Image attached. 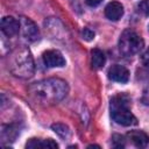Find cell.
Here are the masks:
<instances>
[{
  "label": "cell",
  "instance_id": "e0dca14e",
  "mask_svg": "<svg viewBox=\"0 0 149 149\" xmlns=\"http://www.w3.org/2000/svg\"><path fill=\"white\" fill-rule=\"evenodd\" d=\"M94 35H95L94 31L91 30L90 28H84L83 31H81V36H83V38L86 40V41H92V40L94 38Z\"/></svg>",
  "mask_w": 149,
  "mask_h": 149
},
{
  "label": "cell",
  "instance_id": "52a82bcc",
  "mask_svg": "<svg viewBox=\"0 0 149 149\" xmlns=\"http://www.w3.org/2000/svg\"><path fill=\"white\" fill-rule=\"evenodd\" d=\"M20 30V21L14 19L13 16H5L1 20V31L8 36L12 37L16 35Z\"/></svg>",
  "mask_w": 149,
  "mask_h": 149
},
{
  "label": "cell",
  "instance_id": "8992f818",
  "mask_svg": "<svg viewBox=\"0 0 149 149\" xmlns=\"http://www.w3.org/2000/svg\"><path fill=\"white\" fill-rule=\"evenodd\" d=\"M42 58L48 68H61L65 65V59L58 50H47L43 52Z\"/></svg>",
  "mask_w": 149,
  "mask_h": 149
},
{
  "label": "cell",
  "instance_id": "d6986e66",
  "mask_svg": "<svg viewBox=\"0 0 149 149\" xmlns=\"http://www.w3.org/2000/svg\"><path fill=\"white\" fill-rule=\"evenodd\" d=\"M101 1H102V0H85V2H86L88 6H91V7H95V6H98Z\"/></svg>",
  "mask_w": 149,
  "mask_h": 149
},
{
  "label": "cell",
  "instance_id": "5b68a950",
  "mask_svg": "<svg viewBox=\"0 0 149 149\" xmlns=\"http://www.w3.org/2000/svg\"><path fill=\"white\" fill-rule=\"evenodd\" d=\"M20 31L21 35L28 41V42H36L40 40V30L34 21L26 16H21L20 19Z\"/></svg>",
  "mask_w": 149,
  "mask_h": 149
},
{
  "label": "cell",
  "instance_id": "6da1fadb",
  "mask_svg": "<svg viewBox=\"0 0 149 149\" xmlns=\"http://www.w3.org/2000/svg\"><path fill=\"white\" fill-rule=\"evenodd\" d=\"M30 93L37 99L55 104L65 98L69 92L68 84L59 78H49L37 83H34L29 87Z\"/></svg>",
  "mask_w": 149,
  "mask_h": 149
},
{
  "label": "cell",
  "instance_id": "7c38bea8",
  "mask_svg": "<svg viewBox=\"0 0 149 149\" xmlns=\"http://www.w3.org/2000/svg\"><path fill=\"white\" fill-rule=\"evenodd\" d=\"M19 130L15 125H7L1 127V140L3 142H12L17 136Z\"/></svg>",
  "mask_w": 149,
  "mask_h": 149
},
{
  "label": "cell",
  "instance_id": "30bf717a",
  "mask_svg": "<svg viewBox=\"0 0 149 149\" xmlns=\"http://www.w3.org/2000/svg\"><path fill=\"white\" fill-rule=\"evenodd\" d=\"M105 15L112 21H118L123 15V6L118 1H112L106 6Z\"/></svg>",
  "mask_w": 149,
  "mask_h": 149
},
{
  "label": "cell",
  "instance_id": "277c9868",
  "mask_svg": "<svg viewBox=\"0 0 149 149\" xmlns=\"http://www.w3.org/2000/svg\"><path fill=\"white\" fill-rule=\"evenodd\" d=\"M142 37L132 29H126L119 38V50L125 56H133L143 48Z\"/></svg>",
  "mask_w": 149,
  "mask_h": 149
},
{
  "label": "cell",
  "instance_id": "4fadbf2b",
  "mask_svg": "<svg viewBox=\"0 0 149 149\" xmlns=\"http://www.w3.org/2000/svg\"><path fill=\"white\" fill-rule=\"evenodd\" d=\"M105 62H106V58H105V55L104 52L100 50V49H93L91 51V64L94 69H101L104 65H105Z\"/></svg>",
  "mask_w": 149,
  "mask_h": 149
},
{
  "label": "cell",
  "instance_id": "ac0fdd59",
  "mask_svg": "<svg viewBox=\"0 0 149 149\" xmlns=\"http://www.w3.org/2000/svg\"><path fill=\"white\" fill-rule=\"evenodd\" d=\"M141 62H142V64H143L144 66L149 68V48H147L146 51L142 54V56H141Z\"/></svg>",
  "mask_w": 149,
  "mask_h": 149
},
{
  "label": "cell",
  "instance_id": "5bb4252c",
  "mask_svg": "<svg viewBox=\"0 0 149 149\" xmlns=\"http://www.w3.org/2000/svg\"><path fill=\"white\" fill-rule=\"evenodd\" d=\"M51 128H52V130L57 134V135H59L62 139H64V140H66V139H69L70 136H71V130L69 129V127L68 126H65V125H63V123H54L52 126H51Z\"/></svg>",
  "mask_w": 149,
  "mask_h": 149
},
{
  "label": "cell",
  "instance_id": "3957f363",
  "mask_svg": "<svg viewBox=\"0 0 149 149\" xmlns=\"http://www.w3.org/2000/svg\"><path fill=\"white\" fill-rule=\"evenodd\" d=\"M129 101V97L126 94H118L111 100L112 119L121 126H133L137 122L135 115L128 108Z\"/></svg>",
  "mask_w": 149,
  "mask_h": 149
},
{
  "label": "cell",
  "instance_id": "9a60e30c",
  "mask_svg": "<svg viewBox=\"0 0 149 149\" xmlns=\"http://www.w3.org/2000/svg\"><path fill=\"white\" fill-rule=\"evenodd\" d=\"M112 142H113V146L115 148H123L125 147V139H123V136H121L119 134H114L113 135Z\"/></svg>",
  "mask_w": 149,
  "mask_h": 149
},
{
  "label": "cell",
  "instance_id": "7a4b0ae2",
  "mask_svg": "<svg viewBox=\"0 0 149 149\" xmlns=\"http://www.w3.org/2000/svg\"><path fill=\"white\" fill-rule=\"evenodd\" d=\"M8 66L10 72L19 78H30L34 74L35 65L31 52L26 47L16 48L9 56Z\"/></svg>",
  "mask_w": 149,
  "mask_h": 149
},
{
  "label": "cell",
  "instance_id": "9c48e42d",
  "mask_svg": "<svg viewBox=\"0 0 149 149\" xmlns=\"http://www.w3.org/2000/svg\"><path fill=\"white\" fill-rule=\"evenodd\" d=\"M127 139L137 148H143L149 142V136L142 130H130L127 133Z\"/></svg>",
  "mask_w": 149,
  "mask_h": 149
},
{
  "label": "cell",
  "instance_id": "8fae6325",
  "mask_svg": "<svg viewBox=\"0 0 149 149\" xmlns=\"http://www.w3.org/2000/svg\"><path fill=\"white\" fill-rule=\"evenodd\" d=\"M27 148H37V149H57L58 148V144L51 140V139H48V140H41V139H30L27 144H26Z\"/></svg>",
  "mask_w": 149,
  "mask_h": 149
},
{
  "label": "cell",
  "instance_id": "2e32d148",
  "mask_svg": "<svg viewBox=\"0 0 149 149\" xmlns=\"http://www.w3.org/2000/svg\"><path fill=\"white\" fill-rule=\"evenodd\" d=\"M137 9L139 12H141L144 15H149V0H142L139 5H137Z\"/></svg>",
  "mask_w": 149,
  "mask_h": 149
},
{
  "label": "cell",
  "instance_id": "ba28073f",
  "mask_svg": "<svg viewBox=\"0 0 149 149\" xmlns=\"http://www.w3.org/2000/svg\"><path fill=\"white\" fill-rule=\"evenodd\" d=\"M108 78L113 81L118 83H127L129 79V71L119 64H115L109 68L108 70Z\"/></svg>",
  "mask_w": 149,
  "mask_h": 149
}]
</instances>
